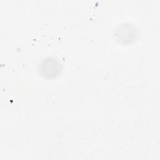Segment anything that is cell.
Wrapping results in <instances>:
<instances>
[{
	"label": "cell",
	"mask_w": 160,
	"mask_h": 160,
	"mask_svg": "<svg viewBox=\"0 0 160 160\" xmlns=\"http://www.w3.org/2000/svg\"><path fill=\"white\" fill-rule=\"evenodd\" d=\"M59 69V64L55 59L51 58L44 60L41 69L43 76H49L50 78L56 76Z\"/></svg>",
	"instance_id": "cell-1"
}]
</instances>
